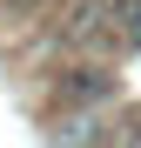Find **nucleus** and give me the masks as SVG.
<instances>
[{"mask_svg":"<svg viewBox=\"0 0 141 148\" xmlns=\"http://www.w3.org/2000/svg\"><path fill=\"white\" fill-rule=\"evenodd\" d=\"M114 148H141V108L121 121V128H114Z\"/></svg>","mask_w":141,"mask_h":148,"instance_id":"7ed1b4c3","label":"nucleus"},{"mask_svg":"<svg viewBox=\"0 0 141 148\" xmlns=\"http://www.w3.org/2000/svg\"><path fill=\"white\" fill-rule=\"evenodd\" d=\"M114 34L128 47H141V0H121V7H114Z\"/></svg>","mask_w":141,"mask_h":148,"instance_id":"f03ea898","label":"nucleus"},{"mask_svg":"<svg viewBox=\"0 0 141 148\" xmlns=\"http://www.w3.org/2000/svg\"><path fill=\"white\" fill-rule=\"evenodd\" d=\"M108 74L101 67H81V74H67V81H61V101H74V108H87V101H108Z\"/></svg>","mask_w":141,"mask_h":148,"instance_id":"f257e3e1","label":"nucleus"}]
</instances>
